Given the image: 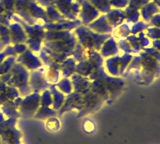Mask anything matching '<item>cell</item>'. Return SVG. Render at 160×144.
I'll return each mask as SVG.
<instances>
[{
    "instance_id": "cell-1",
    "label": "cell",
    "mask_w": 160,
    "mask_h": 144,
    "mask_svg": "<svg viewBox=\"0 0 160 144\" xmlns=\"http://www.w3.org/2000/svg\"><path fill=\"white\" fill-rule=\"evenodd\" d=\"M14 20H17L18 23L21 24V26L25 30V33L27 35L26 43L31 47L34 50H38L40 47V44L42 43L45 37V32L43 25L41 24H34V25H29L25 21H23L21 18H19L18 16H14Z\"/></svg>"
},
{
    "instance_id": "cell-2",
    "label": "cell",
    "mask_w": 160,
    "mask_h": 144,
    "mask_svg": "<svg viewBox=\"0 0 160 144\" xmlns=\"http://www.w3.org/2000/svg\"><path fill=\"white\" fill-rule=\"evenodd\" d=\"M75 37H77L78 40L81 42L84 46L88 48L97 47L96 49H99L101 43L104 42L106 39L109 38V35H103L92 31L88 27L78 26L75 29Z\"/></svg>"
},
{
    "instance_id": "cell-3",
    "label": "cell",
    "mask_w": 160,
    "mask_h": 144,
    "mask_svg": "<svg viewBox=\"0 0 160 144\" xmlns=\"http://www.w3.org/2000/svg\"><path fill=\"white\" fill-rule=\"evenodd\" d=\"M52 5L57 9L63 18L75 20L79 14L80 5L78 2H73V0H54Z\"/></svg>"
},
{
    "instance_id": "cell-4",
    "label": "cell",
    "mask_w": 160,
    "mask_h": 144,
    "mask_svg": "<svg viewBox=\"0 0 160 144\" xmlns=\"http://www.w3.org/2000/svg\"><path fill=\"white\" fill-rule=\"evenodd\" d=\"M78 15L81 18V23H83L84 25H88L89 23H91L100 15V12L88 0H84L81 7H80Z\"/></svg>"
},
{
    "instance_id": "cell-5",
    "label": "cell",
    "mask_w": 160,
    "mask_h": 144,
    "mask_svg": "<svg viewBox=\"0 0 160 144\" xmlns=\"http://www.w3.org/2000/svg\"><path fill=\"white\" fill-rule=\"evenodd\" d=\"M88 28L99 34H107L113 31V27L110 25L106 15H99L95 20L88 24Z\"/></svg>"
},
{
    "instance_id": "cell-6",
    "label": "cell",
    "mask_w": 160,
    "mask_h": 144,
    "mask_svg": "<svg viewBox=\"0 0 160 144\" xmlns=\"http://www.w3.org/2000/svg\"><path fill=\"white\" fill-rule=\"evenodd\" d=\"M8 30H9L10 42L16 44V43H21V42L26 41L27 35L20 23L18 22L11 23L8 26Z\"/></svg>"
},
{
    "instance_id": "cell-7",
    "label": "cell",
    "mask_w": 160,
    "mask_h": 144,
    "mask_svg": "<svg viewBox=\"0 0 160 144\" xmlns=\"http://www.w3.org/2000/svg\"><path fill=\"white\" fill-rule=\"evenodd\" d=\"M106 18L109 22V24L113 28L119 26L120 24H122L125 20V13L121 9H110L106 14Z\"/></svg>"
},
{
    "instance_id": "cell-8",
    "label": "cell",
    "mask_w": 160,
    "mask_h": 144,
    "mask_svg": "<svg viewBox=\"0 0 160 144\" xmlns=\"http://www.w3.org/2000/svg\"><path fill=\"white\" fill-rule=\"evenodd\" d=\"M140 15L142 16L144 21H149L155 14L159 13L158 6L154 2H147L140 8Z\"/></svg>"
},
{
    "instance_id": "cell-9",
    "label": "cell",
    "mask_w": 160,
    "mask_h": 144,
    "mask_svg": "<svg viewBox=\"0 0 160 144\" xmlns=\"http://www.w3.org/2000/svg\"><path fill=\"white\" fill-rule=\"evenodd\" d=\"M118 52V46L116 41L113 38H108L104 42L103 46L101 48V54L104 57H110L113 56Z\"/></svg>"
},
{
    "instance_id": "cell-10",
    "label": "cell",
    "mask_w": 160,
    "mask_h": 144,
    "mask_svg": "<svg viewBox=\"0 0 160 144\" xmlns=\"http://www.w3.org/2000/svg\"><path fill=\"white\" fill-rule=\"evenodd\" d=\"M88 1L91 3L99 12L107 13L110 9H111L109 0H88Z\"/></svg>"
},
{
    "instance_id": "cell-11",
    "label": "cell",
    "mask_w": 160,
    "mask_h": 144,
    "mask_svg": "<svg viewBox=\"0 0 160 144\" xmlns=\"http://www.w3.org/2000/svg\"><path fill=\"white\" fill-rule=\"evenodd\" d=\"M110 6L114 7L115 9H122L126 8L129 4V0H109Z\"/></svg>"
},
{
    "instance_id": "cell-12",
    "label": "cell",
    "mask_w": 160,
    "mask_h": 144,
    "mask_svg": "<svg viewBox=\"0 0 160 144\" xmlns=\"http://www.w3.org/2000/svg\"><path fill=\"white\" fill-rule=\"evenodd\" d=\"M145 28H146V25H145L143 22H137V23L133 24L132 28L130 29V32L132 34H137V33L144 31Z\"/></svg>"
},
{
    "instance_id": "cell-13",
    "label": "cell",
    "mask_w": 160,
    "mask_h": 144,
    "mask_svg": "<svg viewBox=\"0 0 160 144\" xmlns=\"http://www.w3.org/2000/svg\"><path fill=\"white\" fill-rule=\"evenodd\" d=\"M148 36L152 39H155V40H157V39H160V28L158 27H153V28H149L148 30Z\"/></svg>"
},
{
    "instance_id": "cell-14",
    "label": "cell",
    "mask_w": 160,
    "mask_h": 144,
    "mask_svg": "<svg viewBox=\"0 0 160 144\" xmlns=\"http://www.w3.org/2000/svg\"><path fill=\"white\" fill-rule=\"evenodd\" d=\"M150 23H151L152 26H155V27H158L160 28V13H156L155 15L150 19Z\"/></svg>"
},
{
    "instance_id": "cell-15",
    "label": "cell",
    "mask_w": 160,
    "mask_h": 144,
    "mask_svg": "<svg viewBox=\"0 0 160 144\" xmlns=\"http://www.w3.org/2000/svg\"><path fill=\"white\" fill-rule=\"evenodd\" d=\"M153 46L155 49H158V50H160V39H157V40H155L153 42Z\"/></svg>"
},
{
    "instance_id": "cell-16",
    "label": "cell",
    "mask_w": 160,
    "mask_h": 144,
    "mask_svg": "<svg viewBox=\"0 0 160 144\" xmlns=\"http://www.w3.org/2000/svg\"><path fill=\"white\" fill-rule=\"evenodd\" d=\"M153 2L156 4L157 6H159L160 7V0H153Z\"/></svg>"
},
{
    "instance_id": "cell-17",
    "label": "cell",
    "mask_w": 160,
    "mask_h": 144,
    "mask_svg": "<svg viewBox=\"0 0 160 144\" xmlns=\"http://www.w3.org/2000/svg\"><path fill=\"white\" fill-rule=\"evenodd\" d=\"M159 13H160V10H159Z\"/></svg>"
}]
</instances>
